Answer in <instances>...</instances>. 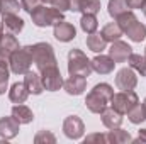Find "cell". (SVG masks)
<instances>
[{"label":"cell","instance_id":"6da1fadb","mask_svg":"<svg viewBox=\"0 0 146 144\" xmlns=\"http://www.w3.org/2000/svg\"><path fill=\"white\" fill-rule=\"evenodd\" d=\"M114 95V88L109 83H97L87 95L85 105L92 114H102L110 105V98Z\"/></svg>","mask_w":146,"mask_h":144},{"label":"cell","instance_id":"7a4b0ae2","mask_svg":"<svg viewBox=\"0 0 146 144\" xmlns=\"http://www.w3.org/2000/svg\"><path fill=\"white\" fill-rule=\"evenodd\" d=\"M31 19H33V24L37 27H49V26H56L58 22L65 20V12L58 10L51 5L41 3L37 9L31 12Z\"/></svg>","mask_w":146,"mask_h":144},{"label":"cell","instance_id":"3957f363","mask_svg":"<svg viewBox=\"0 0 146 144\" xmlns=\"http://www.w3.org/2000/svg\"><path fill=\"white\" fill-rule=\"evenodd\" d=\"M33 49V59L36 65L37 71L41 73L42 70L49 68V66H58V59L54 54V49L49 42H36L31 46Z\"/></svg>","mask_w":146,"mask_h":144},{"label":"cell","instance_id":"277c9868","mask_svg":"<svg viewBox=\"0 0 146 144\" xmlns=\"http://www.w3.org/2000/svg\"><path fill=\"white\" fill-rule=\"evenodd\" d=\"M34 59H33V49L31 46H21L17 48L12 56L9 58V66L14 75H26L31 70Z\"/></svg>","mask_w":146,"mask_h":144},{"label":"cell","instance_id":"5b68a950","mask_svg":"<svg viewBox=\"0 0 146 144\" xmlns=\"http://www.w3.org/2000/svg\"><path fill=\"white\" fill-rule=\"evenodd\" d=\"M94 71L92 68V59L87 58V54L82 49H70L68 53V73L70 75H82V76H90Z\"/></svg>","mask_w":146,"mask_h":144},{"label":"cell","instance_id":"8992f818","mask_svg":"<svg viewBox=\"0 0 146 144\" xmlns=\"http://www.w3.org/2000/svg\"><path fill=\"white\" fill-rule=\"evenodd\" d=\"M139 102L138 95L134 90H121L119 93H114L110 98V107L114 110H117L119 114H127L131 108Z\"/></svg>","mask_w":146,"mask_h":144},{"label":"cell","instance_id":"52a82bcc","mask_svg":"<svg viewBox=\"0 0 146 144\" xmlns=\"http://www.w3.org/2000/svg\"><path fill=\"white\" fill-rule=\"evenodd\" d=\"M63 134L68 139H73V141L82 139L83 134H85V124H83V120L78 115H68L63 120Z\"/></svg>","mask_w":146,"mask_h":144},{"label":"cell","instance_id":"ba28073f","mask_svg":"<svg viewBox=\"0 0 146 144\" xmlns=\"http://www.w3.org/2000/svg\"><path fill=\"white\" fill-rule=\"evenodd\" d=\"M41 78H42L44 90H48V92H56L63 87V76L58 70V66H49V68L42 70Z\"/></svg>","mask_w":146,"mask_h":144},{"label":"cell","instance_id":"9c48e42d","mask_svg":"<svg viewBox=\"0 0 146 144\" xmlns=\"http://www.w3.org/2000/svg\"><path fill=\"white\" fill-rule=\"evenodd\" d=\"M115 85L119 90H134L138 85V73L133 68H121L115 75Z\"/></svg>","mask_w":146,"mask_h":144},{"label":"cell","instance_id":"30bf717a","mask_svg":"<svg viewBox=\"0 0 146 144\" xmlns=\"http://www.w3.org/2000/svg\"><path fill=\"white\" fill-rule=\"evenodd\" d=\"M21 131V124L19 120L14 117V115H5V117H0V137L9 141V139H14Z\"/></svg>","mask_w":146,"mask_h":144},{"label":"cell","instance_id":"8fae6325","mask_svg":"<svg viewBox=\"0 0 146 144\" xmlns=\"http://www.w3.org/2000/svg\"><path fill=\"white\" fill-rule=\"evenodd\" d=\"M131 53H133V48H131L127 42L121 41V39H117V41H114V42L110 44L109 56L114 59L115 65H117V63H124V61H127V58L131 56Z\"/></svg>","mask_w":146,"mask_h":144},{"label":"cell","instance_id":"7c38bea8","mask_svg":"<svg viewBox=\"0 0 146 144\" xmlns=\"http://www.w3.org/2000/svg\"><path fill=\"white\" fill-rule=\"evenodd\" d=\"M63 87H65V90H66L68 95L78 97L87 88V78L82 76V75H70V78L63 81Z\"/></svg>","mask_w":146,"mask_h":144},{"label":"cell","instance_id":"4fadbf2b","mask_svg":"<svg viewBox=\"0 0 146 144\" xmlns=\"http://www.w3.org/2000/svg\"><path fill=\"white\" fill-rule=\"evenodd\" d=\"M17 48H21V44H19L15 34H10V32L2 34V37H0V58L2 59H9Z\"/></svg>","mask_w":146,"mask_h":144},{"label":"cell","instance_id":"5bb4252c","mask_svg":"<svg viewBox=\"0 0 146 144\" xmlns=\"http://www.w3.org/2000/svg\"><path fill=\"white\" fill-rule=\"evenodd\" d=\"M53 27H54L53 36L56 37L60 42H70V41H73L76 37V29L73 27V24L66 22V20H61V22H58Z\"/></svg>","mask_w":146,"mask_h":144},{"label":"cell","instance_id":"9a60e30c","mask_svg":"<svg viewBox=\"0 0 146 144\" xmlns=\"http://www.w3.org/2000/svg\"><path fill=\"white\" fill-rule=\"evenodd\" d=\"M92 68L94 71L99 73V75H109V73L114 71L115 68V63L110 56H106V54H97L94 59H92Z\"/></svg>","mask_w":146,"mask_h":144},{"label":"cell","instance_id":"2e32d148","mask_svg":"<svg viewBox=\"0 0 146 144\" xmlns=\"http://www.w3.org/2000/svg\"><path fill=\"white\" fill-rule=\"evenodd\" d=\"M122 32L129 37L133 42H141V41H145L146 39V26L145 24H141V22L138 20V17H136L127 27H124Z\"/></svg>","mask_w":146,"mask_h":144},{"label":"cell","instance_id":"e0dca14e","mask_svg":"<svg viewBox=\"0 0 146 144\" xmlns=\"http://www.w3.org/2000/svg\"><path fill=\"white\" fill-rule=\"evenodd\" d=\"M24 83H26V87H27V90H29V93H33V95H41L42 92H44V85H42V78H41V75L36 71H29L24 75Z\"/></svg>","mask_w":146,"mask_h":144},{"label":"cell","instance_id":"ac0fdd59","mask_svg":"<svg viewBox=\"0 0 146 144\" xmlns=\"http://www.w3.org/2000/svg\"><path fill=\"white\" fill-rule=\"evenodd\" d=\"M2 22H3L5 31L10 34H19L24 29V20L19 17V14H3Z\"/></svg>","mask_w":146,"mask_h":144},{"label":"cell","instance_id":"d6986e66","mask_svg":"<svg viewBox=\"0 0 146 144\" xmlns=\"http://www.w3.org/2000/svg\"><path fill=\"white\" fill-rule=\"evenodd\" d=\"M100 119H102V124L107 127V129H117L121 127L122 124V114H119L117 110H114L112 107H107L102 114H100Z\"/></svg>","mask_w":146,"mask_h":144},{"label":"cell","instance_id":"ffe728a7","mask_svg":"<svg viewBox=\"0 0 146 144\" xmlns=\"http://www.w3.org/2000/svg\"><path fill=\"white\" fill-rule=\"evenodd\" d=\"M27 97H29V90H27V87H26L24 81L22 83L21 81L14 83L10 87V90H9V98L14 104H24L27 100Z\"/></svg>","mask_w":146,"mask_h":144},{"label":"cell","instance_id":"44dd1931","mask_svg":"<svg viewBox=\"0 0 146 144\" xmlns=\"http://www.w3.org/2000/svg\"><path fill=\"white\" fill-rule=\"evenodd\" d=\"M12 115L19 120L21 126H22V124H31V122L34 120L33 110L27 107V105H24V104H15V105L12 107Z\"/></svg>","mask_w":146,"mask_h":144},{"label":"cell","instance_id":"7402d4cb","mask_svg":"<svg viewBox=\"0 0 146 144\" xmlns=\"http://www.w3.org/2000/svg\"><path fill=\"white\" fill-rule=\"evenodd\" d=\"M107 143L109 144H126V143H133V137L127 131H122L121 127L117 129H110L109 132L106 134Z\"/></svg>","mask_w":146,"mask_h":144},{"label":"cell","instance_id":"603a6c76","mask_svg":"<svg viewBox=\"0 0 146 144\" xmlns=\"http://www.w3.org/2000/svg\"><path fill=\"white\" fill-rule=\"evenodd\" d=\"M106 46H107V41L104 39V36L100 32H92V34L87 36V48L90 51L99 54V53H102L106 49Z\"/></svg>","mask_w":146,"mask_h":144},{"label":"cell","instance_id":"cb8c5ba5","mask_svg":"<svg viewBox=\"0 0 146 144\" xmlns=\"http://www.w3.org/2000/svg\"><path fill=\"white\" fill-rule=\"evenodd\" d=\"M100 34L104 36V39L107 42H114V41H117V39H121V37L124 36V32H122V29L119 27L117 22H109L107 26H104V29L100 31Z\"/></svg>","mask_w":146,"mask_h":144},{"label":"cell","instance_id":"d4e9b609","mask_svg":"<svg viewBox=\"0 0 146 144\" xmlns=\"http://www.w3.org/2000/svg\"><path fill=\"white\" fill-rule=\"evenodd\" d=\"M80 27L85 34H92V32H97V27H99V20H97V15L94 14H82V19H80Z\"/></svg>","mask_w":146,"mask_h":144},{"label":"cell","instance_id":"484cf974","mask_svg":"<svg viewBox=\"0 0 146 144\" xmlns=\"http://www.w3.org/2000/svg\"><path fill=\"white\" fill-rule=\"evenodd\" d=\"M131 10L129 5H127V0H109V5H107V12H109L110 17L117 19L121 14Z\"/></svg>","mask_w":146,"mask_h":144},{"label":"cell","instance_id":"4316f807","mask_svg":"<svg viewBox=\"0 0 146 144\" xmlns=\"http://www.w3.org/2000/svg\"><path fill=\"white\" fill-rule=\"evenodd\" d=\"M127 63H129V68H133L138 75L146 76V58L145 56L131 53V56L127 58Z\"/></svg>","mask_w":146,"mask_h":144},{"label":"cell","instance_id":"83f0119b","mask_svg":"<svg viewBox=\"0 0 146 144\" xmlns=\"http://www.w3.org/2000/svg\"><path fill=\"white\" fill-rule=\"evenodd\" d=\"M127 119H129V122L131 124H141V122H145L146 120V107L143 104H136L134 107L131 108L129 112H127Z\"/></svg>","mask_w":146,"mask_h":144},{"label":"cell","instance_id":"f1b7e54d","mask_svg":"<svg viewBox=\"0 0 146 144\" xmlns=\"http://www.w3.org/2000/svg\"><path fill=\"white\" fill-rule=\"evenodd\" d=\"M9 76H10L9 59H2V58H0V95H3V93H5V90H7Z\"/></svg>","mask_w":146,"mask_h":144},{"label":"cell","instance_id":"f546056e","mask_svg":"<svg viewBox=\"0 0 146 144\" xmlns=\"http://www.w3.org/2000/svg\"><path fill=\"white\" fill-rule=\"evenodd\" d=\"M19 0H0V15L3 14H19L21 10Z\"/></svg>","mask_w":146,"mask_h":144},{"label":"cell","instance_id":"4dcf8cb0","mask_svg":"<svg viewBox=\"0 0 146 144\" xmlns=\"http://www.w3.org/2000/svg\"><path fill=\"white\" fill-rule=\"evenodd\" d=\"M82 14H94L97 15L100 12V0H83L82 5Z\"/></svg>","mask_w":146,"mask_h":144},{"label":"cell","instance_id":"1f68e13d","mask_svg":"<svg viewBox=\"0 0 146 144\" xmlns=\"http://www.w3.org/2000/svg\"><path fill=\"white\" fill-rule=\"evenodd\" d=\"M34 143H36V144H41V143L54 144V143H56V137H54V134H53V132H49V131H39L36 136H34Z\"/></svg>","mask_w":146,"mask_h":144},{"label":"cell","instance_id":"d6a6232c","mask_svg":"<svg viewBox=\"0 0 146 144\" xmlns=\"http://www.w3.org/2000/svg\"><path fill=\"white\" fill-rule=\"evenodd\" d=\"M42 3V0H21V7L22 10H26L27 14H31L34 9H37Z\"/></svg>","mask_w":146,"mask_h":144},{"label":"cell","instance_id":"836d02e7","mask_svg":"<svg viewBox=\"0 0 146 144\" xmlns=\"http://www.w3.org/2000/svg\"><path fill=\"white\" fill-rule=\"evenodd\" d=\"M94 141H100V143H107L106 134H90L85 137V143H94Z\"/></svg>","mask_w":146,"mask_h":144},{"label":"cell","instance_id":"e575fe53","mask_svg":"<svg viewBox=\"0 0 146 144\" xmlns=\"http://www.w3.org/2000/svg\"><path fill=\"white\" fill-rule=\"evenodd\" d=\"M68 2H70V10L72 12H80L82 10L83 0H68Z\"/></svg>","mask_w":146,"mask_h":144},{"label":"cell","instance_id":"d590c367","mask_svg":"<svg viewBox=\"0 0 146 144\" xmlns=\"http://www.w3.org/2000/svg\"><path fill=\"white\" fill-rule=\"evenodd\" d=\"M143 3H145V0H127V5H129L131 10H134V9H141Z\"/></svg>","mask_w":146,"mask_h":144},{"label":"cell","instance_id":"8d00e7d4","mask_svg":"<svg viewBox=\"0 0 146 144\" xmlns=\"http://www.w3.org/2000/svg\"><path fill=\"white\" fill-rule=\"evenodd\" d=\"M133 143H143V144H146V129H141V131L138 132V137H136V139H133Z\"/></svg>","mask_w":146,"mask_h":144},{"label":"cell","instance_id":"74e56055","mask_svg":"<svg viewBox=\"0 0 146 144\" xmlns=\"http://www.w3.org/2000/svg\"><path fill=\"white\" fill-rule=\"evenodd\" d=\"M54 2H56V0H42V3H44V5H51V7L54 5Z\"/></svg>","mask_w":146,"mask_h":144},{"label":"cell","instance_id":"f35d334b","mask_svg":"<svg viewBox=\"0 0 146 144\" xmlns=\"http://www.w3.org/2000/svg\"><path fill=\"white\" fill-rule=\"evenodd\" d=\"M3 31H5V27H3V22H2V19H0V37L3 34Z\"/></svg>","mask_w":146,"mask_h":144},{"label":"cell","instance_id":"ab89813d","mask_svg":"<svg viewBox=\"0 0 146 144\" xmlns=\"http://www.w3.org/2000/svg\"><path fill=\"white\" fill-rule=\"evenodd\" d=\"M141 10H143V14L146 15V0H145V3H143V7H141Z\"/></svg>","mask_w":146,"mask_h":144},{"label":"cell","instance_id":"60d3db41","mask_svg":"<svg viewBox=\"0 0 146 144\" xmlns=\"http://www.w3.org/2000/svg\"><path fill=\"white\" fill-rule=\"evenodd\" d=\"M143 105H145V107H146V98H145V102H143Z\"/></svg>","mask_w":146,"mask_h":144},{"label":"cell","instance_id":"b9f144b4","mask_svg":"<svg viewBox=\"0 0 146 144\" xmlns=\"http://www.w3.org/2000/svg\"><path fill=\"white\" fill-rule=\"evenodd\" d=\"M145 58H146V48H145Z\"/></svg>","mask_w":146,"mask_h":144}]
</instances>
